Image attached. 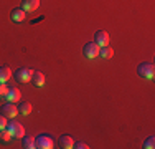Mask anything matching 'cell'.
<instances>
[{
  "label": "cell",
  "mask_w": 155,
  "mask_h": 149,
  "mask_svg": "<svg viewBox=\"0 0 155 149\" xmlns=\"http://www.w3.org/2000/svg\"><path fill=\"white\" fill-rule=\"evenodd\" d=\"M17 113H18V108L13 106V103H5L2 106V114L8 119H13L17 116Z\"/></svg>",
  "instance_id": "cell-6"
},
{
  "label": "cell",
  "mask_w": 155,
  "mask_h": 149,
  "mask_svg": "<svg viewBox=\"0 0 155 149\" xmlns=\"http://www.w3.org/2000/svg\"><path fill=\"white\" fill-rule=\"evenodd\" d=\"M30 81L33 83V86L40 88V86H43V85H45V74H43L41 71H38V70H35V71L31 73Z\"/></svg>",
  "instance_id": "cell-8"
},
{
  "label": "cell",
  "mask_w": 155,
  "mask_h": 149,
  "mask_svg": "<svg viewBox=\"0 0 155 149\" xmlns=\"http://www.w3.org/2000/svg\"><path fill=\"white\" fill-rule=\"evenodd\" d=\"M18 113L20 114H23V116H27V114H30L31 113V104L30 103H21L20 106H18Z\"/></svg>",
  "instance_id": "cell-15"
},
{
  "label": "cell",
  "mask_w": 155,
  "mask_h": 149,
  "mask_svg": "<svg viewBox=\"0 0 155 149\" xmlns=\"http://www.w3.org/2000/svg\"><path fill=\"white\" fill-rule=\"evenodd\" d=\"M25 17H27V12H25V10H21V9H13L12 13H10V18H12L13 22H17V23L23 22Z\"/></svg>",
  "instance_id": "cell-11"
},
{
  "label": "cell",
  "mask_w": 155,
  "mask_h": 149,
  "mask_svg": "<svg viewBox=\"0 0 155 149\" xmlns=\"http://www.w3.org/2000/svg\"><path fill=\"white\" fill-rule=\"evenodd\" d=\"M10 76H12V70L8 66H2L0 68V83H5L7 80H10Z\"/></svg>",
  "instance_id": "cell-13"
},
{
  "label": "cell",
  "mask_w": 155,
  "mask_h": 149,
  "mask_svg": "<svg viewBox=\"0 0 155 149\" xmlns=\"http://www.w3.org/2000/svg\"><path fill=\"white\" fill-rule=\"evenodd\" d=\"M54 146L53 137L48 136V134H40V136L35 137V147L38 149H51Z\"/></svg>",
  "instance_id": "cell-3"
},
{
  "label": "cell",
  "mask_w": 155,
  "mask_h": 149,
  "mask_svg": "<svg viewBox=\"0 0 155 149\" xmlns=\"http://www.w3.org/2000/svg\"><path fill=\"white\" fill-rule=\"evenodd\" d=\"M40 7V0H21V10L25 12H35Z\"/></svg>",
  "instance_id": "cell-9"
},
{
  "label": "cell",
  "mask_w": 155,
  "mask_h": 149,
  "mask_svg": "<svg viewBox=\"0 0 155 149\" xmlns=\"http://www.w3.org/2000/svg\"><path fill=\"white\" fill-rule=\"evenodd\" d=\"M23 147L25 149H33L35 147V137L33 136H23Z\"/></svg>",
  "instance_id": "cell-16"
},
{
  "label": "cell",
  "mask_w": 155,
  "mask_h": 149,
  "mask_svg": "<svg viewBox=\"0 0 155 149\" xmlns=\"http://www.w3.org/2000/svg\"><path fill=\"white\" fill-rule=\"evenodd\" d=\"M31 73H33V70H30V68H18L13 76H15V80L18 83H27V81H30Z\"/></svg>",
  "instance_id": "cell-5"
},
{
  "label": "cell",
  "mask_w": 155,
  "mask_h": 149,
  "mask_svg": "<svg viewBox=\"0 0 155 149\" xmlns=\"http://www.w3.org/2000/svg\"><path fill=\"white\" fill-rule=\"evenodd\" d=\"M7 91H8V86L5 83H0V98H5Z\"/></svg>",
  "instance_id": "cell-19"
},
{
  "label": "cell",
  "mask_w": 155,
  "mask_h": 149,
  "mask_svg": "<svg viewBox=\"0 0 155 149\" xmlns=\"http://www.w3.org/2000/svg\"><path fill=\"white\" fill-rule=\"evenodd\" d=\"M99 48H101V47H99L96 42H89V43L84 45L83 53H84V57H86V58L93 60V58H96V57H99Z\"/></svg>",
  "instance_id": "cell-4"
},
{
  "label": "cell",
  "mask_w": 155,
  "mask_h": 149,
  "mask_svg": "<svg viewBox=\"0 0 155 149\" xmlns=\"http://www.w3.org/2000/svg\"><path fill=\"white\" fill-rule=\"evenodd\" d=\"M73 144H74V141L71 139V136H66V134H63V136L60 137V146L63 149H71Z\"/></svg>",
  "instance_id": "cell-12"
},
{
  "label": "cell",
  "mask_w": 155,
  "mask_h": 149,
  "mask_svg": "<svg viewBox=\"0 0 155 149\" xmlns=\"http://www.w3.org/2000/svg\"><path fill=\"white\" fill-rule=\"evenodd\" d=\"M7 123H8V121H7V118L0 113V129H5L7 128Z\"/></svg>",
  "instance_id": "cell-20"
},
{
  "label": "cell",
  "mask_w": 155,
  "mask_h": 149,
  "mask_svg": "<svg viewBox=\"0 0 155 149\" xmlns=\"http://www.w3.org/2000/svg\"><path fill=\"white\" fill-rule=\"evenodd\" d=\"M20 96H21V93L18 88H8V91H7V95H5V99L8 103H17L18 99H20Z\"/></svg>",
  "instance_id": "cell-10"
},
{
  "label": "cell",
  "mask_w": 155,
  "mask_h": 149,
  "mask_svg": "<svg viewBox=\"0 0 155 149\" xmlns=\"http://www.w3.org/2000/svg\"><path fill=\"white\" fill-rule=\"evenodd\" d=\"M10 137H12V134L7 131V129H0V141H2V143L10 141Z\"/></svg>",
  "instance_id": "cell-18"
},
{
  "label": "cell",
  "mask_w": 155,
  "mask_h": 149,
  "mask_svg": "<svg viewBox=\"0 0 155 149\" xmlns=\"http://www.w3.org/2000/svg\"><path fill=\"white\" fill-rule=\"evenodd\" d=\"M94 42L99 45V47H106L109 45V33L106 30H99V32L94 33Z\"/></svg>",
  "instance_id": "cell-7"
},
{
  "label": "cell",
  "mask_w": 155,
  "mask_h": 149,
  "mask_svg": "<svg viewBox=\"0 0 155 149\" xmlns=\"http://www.w3.org/2000/svg\"><path fill=\"white\" fill-rule=\"evenodd\" d=\"M153 147H155V137L153 136L147 137V139L143 141V149H153Z\"/></svg>",
  "instance_id": "cell-17"
},
{
  "label": "cell",
  "mask_w": 155,
  "mask_h": 149,
  "mask_svg": "<svg viewBox=\"0 0 155 149\" xmlns=\"http://www.w3.org/2000/svg\"><path fill=\"white\" fill-rule=\"evenodd\" d=\"M112 55H114V50L109 47V45L99 48V57H102V58H112Z\"/></svg>",
  "instance_id": "cell-14"
},
{
  "label": "cell",
  "mask_w": 155,
  "mask_h": 149,
  "mask_svg": "<svg viewBox=\"0 0 155 149\" xmlns=\"http://www.w3.org/2000/svg\"><path fill=\"white\" fill-rule=\"evenodd\" d=\"M7 131L12 134V137H17V139H20V137L25 136V128L20 124L18 121H10L7 123Z\"/></svg>",
  "instance_id": "cell-2"
},
{
  "label": "cell",
  "mask_w": 155,
  "mask_h": 149,
  "mask_svg": "<svg viewBox=\"0 0 155 149\" xmlns=\"http://www.w3.org/2000/svg\"><path fill=\"white\" fill-rule=\"evenodd\" d=\"M73 147H76V149H87V146L84 143H76V144H73Z\"/></svg>",
  "instance_id": "cell-21"
},
{
  "label": "cell",
  "mask_w": 155,
  "mask_h": 149,
  "mask_svg": "<svg viewBox=\"0 0 155 149\" xmlns=\"http://www.w3.org/2000/svg\"><path fill=\"white\" fill-rule=\"evenodd\" d=\"M137 74L143 80H153L155 76V66L152 63H140L137 66Z\"/></svg>",
  "instance_id": "cell-1"
}]
</instances>
